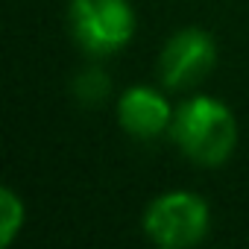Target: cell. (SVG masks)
I'll use <instances>...</instances> for the list:
<instances>
[{
	"mask_svg": "<svg viewBox=\"0 0 249 249\" xmlns=\"http://www.w3.org/2000/svg\"><path fill=\"white\" fill-rule=\"evenodd\" d=\"M179 156L196 167H223L240 141V126L234 108L205 91H191L176 103L170 135Z\"/></svg>",
	"mask_w": 249,
	"mask_h": 249,
	"instance_id": "1",
	"label": "cell"
},
{
	"mask_svg": "<svg viewBox=\"0 0 249 249\" xmlns=\"http://www.w3.org/2000/svg\"><path fill=\"white\" fill-rule=\"evenodd\" d=\"M68 33L88 59H111L138 36L132 0H68Z\"/></svg>",
	"mask_w": 249,
	"mask_h": 249,
	"instance_id": "2",
	"label": "cell"
},
{
	"mask_svg": "<svg viewBox=\"0 0 249 249\" xmlns=\"http://www.w3.org/2000/svg\"><path fill=\"white\" fill-rule=\"evenodd\" d=\"M211 205L199 191L170 188L147 202L141 231L159 249H194L211 234Z\"/></svg>",
	"mask_w": 249,
	"mask_h": 249,
	"instance_id": "3",
	"label": "cell"
},
{
	"mask_svg": "<svg viewBox=\"0 0 249 249\" xmlns=\"http://www.w3.org/2000/svg\"><path fill=\"white\" fill-rule=\"evenodd\" d=\"M217 68V38L205 27H179L167 36L156 56V82L170 94L196 91Z\"/></svg>",
	"mask_w": 249,
	"mask_h": 249,
	"instance_id": "4",
	"label": "cell"
},
{
	"mask_svg": "<svg viewBox=\"0 0 249 249\" xmlns=\"http://www.w3.org/2000/svg\"><path fill=\"white\" fill-rule=\"evenodd\" d=\"M176 103L161 82H132L114 100V117L120 129L138 144H153L170 135Z\"/></svg>",
	"mask_w": 249,
	"mask_h": 249,
	"instance_id": "5",
	"label": "cell"
},
{
	"mask_svg": "<svg viewBox=\"0 0 249 249\" xmlns=\"http://www.w3.org/2000/svg\"><path fill=\"white\" fill-rule=\"evenodd\" d=\"M100 62L103 59H88V65L79 68L71 79V94L82 106H100L111 97V76Z\"/></svg>",
	"mask_w": 249,
	"mask_h": 249,
	"instance_id": "6",
	"label": "cell"
},
{
	"mask_svg": "<svg viewBox=\"0 0 249 249\" xmlns=\"http://www.w3.org/2000/svg\"><path fill=\"white\" fill-rule=\"evenodd\" d=\"M27 226V202L15 188L0 191V246L9 249Z\"/></svg>",
	"mask_w": 249,
	"mask_h": 249,
	"instance_id": "7",
	"label": "cell"
}]
</instances>
